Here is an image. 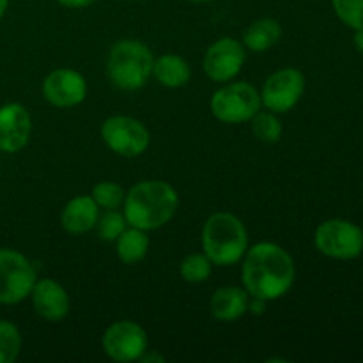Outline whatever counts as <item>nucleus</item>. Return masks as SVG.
<instances>
[{
	"label": "nucleus",
	"mask_w": 363,
	"mask_h": 363,
	"mask_svg": "<svg viewBox=\"0 0 363 363\" xmlns=\"http://www.w3.org/2000/svg\"><path fill=\"white\" fill-rule=\"evenodd\" d=\"M241 279L252 298L273 301L289 293L296 279L294 259L280 245L262 241L245 254Z\"/></svg>",
	"instance_id": "1"
},
{
	"label": "nucleus",
	"mask_w": 363,
	"mask_h": 363,
	"mask_svg": "<svg viewBox=\"0 0 363 363\" xmlns=\"http://www.w3.org/2000/svg\"><path fill=\"white\" fill-rule=\"evenodd\" d=\"M179 206L176 190L165 181L151 179L135 184L124 197V218L128 225L156 230L174 218Z\"/></svg>",
	"instance_id": "2"
},
{
	"label": "nucleus",
	"mask_w": 363,
	"mask_h": 363,
	"mask_svg": "<svg viewBox=\"0 0 363 363\" xmlns=\"http://www.w3.org/2000/svg\"><path fill=\"white\" fill-rule=\"evenodd\" d=\"M202 250L215 266H234L248 250V233L233 213L218 211L202 227Z\"/></svg>",
	"instance_id": "3"
},
{
	"label": "nucleus",
	"mask_w": 363,
	"mask_h": 363,
	"mask_svg": "<svg viewBox=\"0 0 363 363\" xmlns=\"http://www.w3.org/2000/svg\"><path fill=\"white\" fill-rule=\"evenodd\" d=\"M155 57L140 41L123 39L112 46L106 59V77L123 91L142 89L152 77Z\"/></svg>",
	"instance_id": "4"
},
{
	"label": "nucleus",
	"mask_w": 363,
	"mask_h": 363,
	"mask_svg": "<svg viewBox=\"0 0 363 363\" xmlns=\"http://www.w3.org/2000/svg\"><path fill=\"white\" fill-rule=\"evenodd\" d=\"M209 106L220 123H248L261 110V92L247 82H225V85L213 94Z\"/></svg>",
	"instance_id": "5"
},
{
	"label": "nucleus",
	"mask_w": 363,
	"mask_h": 363,
	"mask_svg": "<svg viewBox=\"0 0 363 363\" xmlns=\"http://www.w3.org/2000/svg\"><path fill=\"white\" fill-rule=\"evenodd\" d=\"M314 245L326 257L351 261L363 252V230L350 220L330 218L315 229Z\"/></svg>",
	"instance_id": "6"
},
{
	"label": "nucleus",
	"mask_w": 363,
	"mask_h": 363,
	"mask_svg": "<svg viewBox=\"0 0 363 363\" xmlns=\"http://www.w3.org/2000/svg\"><path fill=\"white\" fill-rule=\"evenodd\" d=\"M35 280L34 264L23 254L0 248V305H16L30 296Z\"/></svg>",
	"instance_id": "7"
},
{
	"label": "nucleus",
	"mask_w": 363,
	"mask_h": 363,
	"mask_svg": "<svg viewBox=\"0 0 363 363\" xmlns=\"http://www.w3.org/2000/svg\"><path fill=\"white\" fill-rule=\"evenodd\" d=\"M101 138L110 151L124 158H137L151 144L149 130L130 116H112L103 123Z\"/></svg>",
	"instance_id": "8"
},
{
	"label": "nucleus",
	"mask_w": 363,
	"mask_h": 363,
	"mask_svg": "<svg viewBox=\"0 0 363 363\" xmlns=\"http://www.w3.org/2000/svg\"><path fill=\"white\" fill-rule=\"evenodd\" d=\"M305 74L296 67L275 71L261 91L262 106L269 112L286 113L300 103L305 92Z\"/></svg>",
	"instance_id": "9"
},
{
	"label": "nucleus",
	"mask_w": 363,
	"mask_h": 363,
	"mask_svg": "<svg viewBox=\"0 0 363 363\" xmlns=\"http://www.w3.org/2000/svg\"><path fill=\"white\" fill-rule=\"evenodd\" d=\"M147 344L145 330L133 321H116L105 330L101 340L106 357L121 363L140 360L147 351Z\"/></svg>",
	"instance_id": "10"
},
{
	"label": "nucleus",
	"mask_w": 363,
	"mask_h": 363,
	"mask_svg": "<svg viewBox=\"0 0 363 363\" xmlns=\"http://www.w3.org/2000/svg\"><path fill=\"white\" fill-rule=\"evenodd\" d=\"M245 60H247L245 46L233 38H222L206 50L202 67L213 82L225 84L240 74Z\"/></svg>",
	"instance_id": "11"
},
{
	"label": "nucleus",
	"mask_w": 363,
	"mask_h": 363,
	"mask_svg": "<svg viewBox=\"0 0 363 363\" xmlns=\"http://www.w3.org/2000/svg\"><path fill=\"white\" fill-rule=\"evenodd\" d=\"M43 96L57 108H71L80 105L87 96V82L74 69H53L43 82Z\"/></svg>",
	"instance_id": "12"
},
{
	"label": "nucleus",
	"mask_w": 363,
	"mask_h": 363,
	"mask_svg": "<svg viewBox=\"0 0 363 363\" xmlns=\"http://www.w3.org/2000/svg\"><path fill=\"white\" fill-rule=\"evenodd\" d=\"M32 133V119L20 103L0 106V151L18 152L28 144Z\"/></svg>",
	"instance_id": "13"
},
{
	"label": "nucleus",
	"mask_w": 363,
	"mask_h": 363,
	"mask_svg": "<svg viewBox=\"0 0 363 363\" xmlns=\"http://www.w3.org/2000/svg\"><path fill=\"white\" fill-rule=\"evenodd\" d=\"M32 307L45 321L59 323L69 314L71 301L67 291L52 279L35 280L30 291Z\"/></svg>",
	"instance_id": "14"
},
{
	"label": "nucleus",
	"mask_w": 363,
	"mask_h": 363,
	"mask_svg": "<svg viewBox=\"0 0 363 363\" xmlns=\"http://www.w3.org/2000/svg\"><path fill=\"white\" fill-rule=\"evenodd\" d=\"M98 218L99 208L94 199L91 195H78L64 206L60 225L66 233L78 236V234L91 233L98 223Z\"/></svg>",
	"instance_id": "15"
},
{
	"label": "nucleus",
	"mask_w": 363,
	"mask_h": 363,
	"mask_svg": "<svg viewBox=\"0 0 363 363\" xmlns=\"http://www.w3.org/2000/svg\"><path fill=\"white\" fill-rule=\"evenodd\" d=\"M248 301H250V294L247 293L245 287H220L211 296L209 311L216 321L233 323L243 318L245 312L248 311Z\"/></svg>",
	"instance_id": "16"
},
{
	"label": "nucleus",
	"mask_w": 363,
	"mask_h": 363,
	"mask_svg": "<svg viewBox=\"0 0 363 363\" xmlns=\"http://www.w3.org/2000/svg\"><path fill=\"white\" fill-rule=\"evenodd\" d=\"M152 77L156 78L158 84L169 89H179L190 82L191 69L188 66L186 60L174 53H167V55L155 59V66H152Z\"/></svg>",
	"instance_id": "17"
},
{
	"label": "nucleus",
	"mask_w": 363,
	"mask_h": 363,
	"mask_svg": "<svg viewBox=\"0 0 363 363\" xmlns=\"http://www.w3.org/2000/svg\"><path fill=\"white\" fill-rule=\"evenodd\" d=\"M282 38V27L275 18H259L247 27L243 34V46L255 53L273 48Z\"/></svg>",
	"instance_id": "18"
},
{
	"label": "nucleus",
	"mask_w": 363,
	"mask_h": 363,
	"mask_svg": "<svg viewBox=\"0 0 363 363\" xmlns=\"http://www.w3.org/2000/svg\"><path fill=\"white\" fill-rule=\"evenodd\" d=\"M149 247H151V240L147 236V230L137 229V227H130V229L126 227L124 233L116 240L117 257L121 262L130 266L144 261Z\"/></svg>",
	"instance_id": "19"
},
{
	"label": "nucleus",
	"mask_w": 363,
	"mask_h": 363,
	"mask_svg": "<svg viewBox=\"0 0 363 363\" xmlns=\"http://www.w3.org/2000/svg\"><path fill=\"white\" fill-rule=\"evenodd\" d=\"M252 131H254L255 138L264 144H275L282 137V123L279 121L275 112H261L259 110L254 117H252Z\"/></svg>",
	"instance_id": "20"
},
{
	"label": "nucleus",
	"mask_w": 363,
	"mask_h": 363,
	"mask_svg": "<svg viewBox=\"0 0 363 363\" xmlns=\"http://www.w3.org/2000/svg\"><path fill=\"white\" fill-rule=\"evenodd\" d=\"M21 351V333L16 325L0 319V363H13Z\"/></svg>",
	"instance_id": "21"
},
{
	"label": "nucleus",
	"mask_w": 363,
	"mask_h": 363,
	"mask_svg": "<svg viewBox=\"0 0 363 363\" xmlns=\"http://www.w3.org/2000/svg\"><path fill=\"white\" fill-rule=\"evenodd\" d=\"M91 197L94 199V202L98 204L99 209H117L124 204V197H126V191L121 186L119 183H113V181H101V183L94 184L92 188Z\"/></svg>",
	"instance_id": "22"
},
{
	"label": "nucleus",
	"mask_w": 363,
	"mask_h": 363,
	"mask_svg": "<svg viewBox=\"0 0 363 363\" xmlns=\"http://www.w3.org/2000/svg\"><path fill=\"white\" fill-rule=\"evenodd\" d=\"M213 269V262L206 254H190L181 262V277L190 284H202L209 279Z\"/></svg>",
	"instance_id": "23"
},
{
	"label": "nucleus",
	"mask_w": 363,
	"mask_h": 363,
	"mask_svg": "<svg viewBox=\"0 0 363 363\" xmlns=\"http://www.w3.org/2000/svg\"><path fill=\"white\" fill-rule=\"evenodd\" d=\"M126 225L128 222L124 218V213H119L117 209H106L105 215L99 216L98 223H96L101 240L110 241V243L116 241L124 233Z\"/></svg>",
	"instance_id": "24"
},
{
	"label": "nucleus",
	"mask_w": 363,
	"mask_h": 363,
	"mask_svg": "<svg viewBox=\"0 0 363 363\" xmlns=\"http://www.w3.org/2000/svg\"><path fill=\"white\" fill-rule=\"evenodd\" d=\"M332 7L346 27L353 30L363 27V0H332Z\"/></svg>",
	"instance_id": "25"
},
{
	"label": "nucleus",
	"mask_w": 363,
	"mask_h": 363,
	"mask_svg": "<svg viewBox=\"0 0 363 363\" xmlns=\"http://www.w3.org/2000/svg\"><path fill=\"white\" fill-rule=\"evenodd\" d=\"M60 6L67 7V9H82V7L91 6L94 0H57Z\"/></svg>",
	"instance_id": "26"
},
{
	"label": "nucleus",
	"mask_w": 363,
	"mask_h": 363,
	"mask_svg": "<svg viewBox=\"0 0 363 363\" xmlns=\"http://www.w3.org/2000/svg\"><path fill=\"white\" fill-rule=\"evenodd\" d=\"M353 43H354V48H357V52L363 57V27L357 28V30H354Z\"/></svg>",
	"instance_id": "27"
},
{
	"label": "nucleus",
	"mask_w": 363,
	"mask_h": 363,
	"mask_svg": "<svg viewBox=\"0 0 363 363\" xmlns=\"http://www.w3.org/2000/svg\"><path fill=\"white\" fill-rule=\"evenodd\" d=\"M149 351V350H147ZM147 351H145L144 354H142L140 357V362H144V363H149V362H158V363H163L165 362V358L162 357V354H149Z\"/></svg>",
	"instance_id": "28"
},
{
	"label": "nucleus",
	"mask_w": 363,
	"mask_h": 363,
	"mask_svg": "<svg viewBox=\"0 0 363 363\" xmlns=\"http://www.w3.org/2000/svg\"><path fill=\"white\" fill-rule=\"evenodd\" d=\"M7 7H9V0H0V18H4V14L7 13Z\"/></svg>",
	"instance_id": "29"
},
{
	"label": "nucleus",
	"mask_w": 363,
	"mask_h": 363,
	"mask_svg": "<svg viewBox=\"0 0 363 363\" xmlns=\"http://www.w3.org/2000/svg\"><path fill=\"white\" fill-rule=\"evenodd\" d=\"M190 2H195V4H206V2H211V0H190Z\"/></svg>",
	"instance_id": "30"
}]
</instances>
